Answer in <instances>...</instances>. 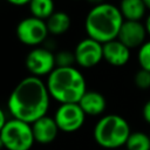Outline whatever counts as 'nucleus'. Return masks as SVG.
<instances>
[{"mask_svg": "<svg viewBox=\"0 0 150 150\" xmlns=\"http://www.w3.org/2000/svg\"><path fill=\"white\" fill-rule=\"evenodd\" d=\"M0 136L6 150H30L35 143L32 124L16 118L6 122Z\"/></svg>", "mask_w": 150, "mask_h": 150, "instance_id": "5", "label": "nucleus"}, {"mask_svg": "<svg viewBox=\"0 0 150 150\" xmlns=\"http://www.w3.org/2000/svg\"><path fill=\"white\" fill-rule=\"evenodd\" d=\"M7 1L14 6H25V5H29L32 0H7Z\"/></svg>", "mask_w": 150, "mask_h": 150, "instance_id": "22", "label": "nucleus"}, {"mask_svg": "<svg viewBox=\"0 0 150 150\" xmlns=\"http://www.w3.org/2000/svg\"><path fill=\"white\" fill-rule=\"evenodd\" d=\"M124 146L127 150H150V136L143 131H131Z\"/></svg>", "mask_w": 150, "mask_h": 150, "instance_id": "17", "label": "nucleus"}, {"mask_svg": "<svg viewBox=\"0 0 150 150\" xmlns=\"http://www.w3.org/2000/svg\"><path fill=\"white\" fill-rule=\"evenodd\" d=\"M88 2L93 4L94 6H97V5H101V4H103V2H104V0H88Z\"/></svg>", "mask_w": 150, "mask_h": 150, "instance_id": "25", "label": "nucleus"}, {"mask_svg": "<svg viewBox=\"0 0 150 150\" xmlns=\"http://www.w3.org/2000/svg\"><path fill=\"white\" fill-rule=\"evenodd\" d=\"M7 121H8V120H6V115H5L4 110L0 108V131L2 130V128L5 127V124H6Z\"/></svg>", "mask_w": 150, "mask_h": 150, "instance_id": "23", "label": "nucleus"}, {"mask_svg": "<svg viewBox=\"0 0 150 150\" xmlns=\"http://www.w3.org/2000/svg\"><path fill=\"white\" fill-rule=\"evenodd\" d=\"M46 86L50 97L60 104L79 103L87 91L86 79L75 67H56L47 76Z\"/></svg>", "mask_w": 150, "mask_h": 150, "instance_id": "3", "label": "nucleus"}, {"mask_svg": "<svg viewBox=\"0 0 150 150\" xmlns=\"http://www.w3.org/2000/svg\"><path fill=\"white\" fill-rule=\"evenodd\" d=\"M142 116L144 118V121L150 124V100H148L145 102V104L143 105V109H142Z\"/></svg>", "mask_w": 150, "mask_h": 150, "instance_id": "21", "label": "nucleus"}, {"mask_svg": "<svg viewBox=\"0 0 150 150\" xmlns=\"http://www.w3.org/2000/svg\"><path fill=\"white\" fill-rule=\"evenodd\" d=\"M28 6L30 9L32 16L45 20V21L55 12L53 0H32Z\"/></svg>", "mask_w": 150, "mask_h": 150, "instance_id": "16", "label": "nucleus"}, {"mask_svg": "<svg viewBox=\"0 0 150 150\" xmlns=\"http://www.w3.org/2000/svg\"><path fill=\"white\" fill-rule=\"evenodd\" d=\"M134 82L137 88L139 89H149L150 88V71L139 69L134 77Z\"/></svg>", "mask_w": 150, "mask_h": 150, "instance_id": "20", "label": "nucleus"}, {"mask_svg": "<svg viewBox=\"0 0 150 150\" xmlns=\"http://www.w3.org/2000/svg\"><path fill=\"white\" fill-rule=\"evenodd\" d=\"M103 59L114 67H122L130 59V49L115 39L103 43Z\"/></svg>", "mask_w": 150, "mask_h": 150, "instance_id": "12", "label": "nucleus"}, {"mask_svg": "<svg viewBox=\"0 0 150 150\" xmlns=\"http://www.w3.org/2000/svg\"><path fill=\"white\" fill-rule=\"evenodd\" d=\"M146 35L148 33L145 26L141 21L124 20L117 35V40H120L129 49H132L139 48L145 42Z\"/></svg>", "mask_w": 150, "mask_h": 150, "instance_id": "10", "label": "nucleus"}, {"mask_svg": "<svg viewBox=\"0 0 150 150\" xmlns=\"http://www.w3.org/2000/svg\"><path fill=\"white\" fill-rule=\"evenodd\" d=\"M32 130L35 142L40 144H49L54 142L60 131L54 117L48 115L32 123Z\"/></svg>", "mask_w": 150, "mask_h": 150, "instance_id": "11", "label": "nucleus"}, {"mask_svg": "<svg viewBox=\"0 0 150 150\" xmlns=\"http://www.w3.org/2000/svg\"><path fill=\"white\" fill-rule=\"evenodd\" d=\"M123 21L124 19L118 7L103 2L93 6L88 12L84 20V28L88 38L103 45L117 39Z\"/></svg>", "mask_w": 150, "mask_h": 150, "instance_id": "2", "label": "nucleus"}, {"mask_svg": "<svg viewBox=\"0 0 150 150\" xmlns=\"http://www.w3.org/2000/svg\"><path fill=\"white\" fill-rule=\"evenodd\" d=\"M50 95L46 83L36 76L22 79L9 94L7 107L12 118L29 124L47 115Z\"/></svg>", "mask_w": 150, "mask_h": 150, "instance_id": "1", "label": "nucleus"}, {"mask_svg": "<svg viewBox=\"0 0 150 150\" xmlns=\"http://www.w3.org/2000/svg\"><path fill=\"white\" fill-rule=\"evenodd\" d=\"M138 63L142 69L150 71V40L145 41L139 48H138Z\"/></svg>", "mask_w": 150, "mask_h": 150, "instance_id": "19", "label": "nucleus"}, {"mask_svg": "<svg viewBox=\"0 0 150 150\" xmlns=\"http://www.w3.org/2000/svg\"><path fill=\"white\" fill-rule=\"evenodd\" d=\"M25 64L27 70L36 77L49 75L55 68V54L47 48H33L26 56Z\"/></svg>", "mask_w": 150, "mask_h": 150, "instance_id": "8", "label": "nucleus"}, {"mask_svg": "<svg viewBox=\"0 0 150 150\" xmlns=\"http://www.w3.org/2000/svg\"><path fill=\"white\" fill-rule=\"evenodd\" d=\"M118 8L123 19L130 21H141L146 9L143 0H121Z\"/></svg>", "mask_w": 150, "mask_h": 150, "instance_id": "14", "label": "nucleus"}, {"mask_svg": "<svg viewBox=\"0 0 150 150\" xmlns=\"http://www.w3.org/2000/svg\"><path fill=\"white\" fill-rule=\"evenodd\" d=\"M131 134L127 120L116 114H109L101 117L94 127L95 142L109 150H118L125 145Z\"/></svg>", "mask_w": 150, "mask_h": 150, "instance_id": "4", "label": "nucleus"}, {"mask_svg": "<svg viewBox=\"0 0 150 150\" xmlns=\"http://www.w3.org/2000/svg\"><path fill=\"white\" fill-rule=\"evenodd\" d=\"M143 2H144V5H145L146 9H150V0H143Z\"/></svg>", "mask_w": 150, "mask_h": 150, "instance_id": "26", "label": "nucleus"}, {"mask_svg": "<svg viewBox=\"0 0 150 150\" xmlns=\"http://www.w3.org/2000/svg\"><path fill=\"white\" fill-rule=\"evenodd\" d=\"M15 33L21 43L26 46H38L47 39L49 32L45 20L28 16L18 23Z\"/></svg>", "mask_w": 150, "mask_h": 150, "instance_id": "6", "label": "nucleus"}, {"mask_svg": "<svg viewBox=\"0 0 150 150\" xmlns=\"http://www.w3.org/2000/svg\"><path fill=\"white\" fill-rule=\"evenodd\" d=\"M54 120L63 132H74L82 128L86 121V114L79 103L60 104L54 114Z\"/></svg>", "mask_w": 150, "mask_h": 150, "instance_id": "7", "label": "nucleus"}, {"mask_svg": "<svg viewBox=\"0 0 150 150\" xmlns=\"http://www.w3.org/2000/svg\"><path fill=\"white\" fill-rule=\"evenodd\" d=\"M118 150H127V149H118Z\"/></svg>", "mask_w": 150, "mask_h": 150, "instance_id": "28", "label": "nucleus"}, {"mask_svg": "<svg viewBox=\"0 0 150 150\" xmlns=\"http://www.w3.org/2000/svg\"><path fill=\"white\" fill-rule=\"evenodd\" d=\"M149 136H150V135H149Z\"/></svg>", "mask_w": 150, "mask_h": 150, "instance_id": "29", "label": "nucleus"}, {"mask_svg": "<svg viewBox=\"0 0 150 150\" xmlns=\"http://www.w3.org/2000/svg\"><path fill=\"white\" fill-rule=\"evenodd\" d=\"M144 26H145V29H146V33H148V35L150 36V14H149V15L146 16Z\"/></svg>", "mask_w": 150, "mask_h": 150, "instance_id": "24", "label": "nucleus"}, {"mask_svg": "<svg viewBox=\"0 0 150 150\" xmlns=\"http://www.w3.org/2000/svg\"><path fill=\"white\" fill-rule=\"evenodd\" d=\"M47 28L48 32L54 35H61L66 33L70 27V16L66 12L55 11L47 20Z\"/></svg>", "mask_w": 150, "mask_h": 150, "instance_id": "15", "label": "nucleus"}, {"mask_svg": "<svg viewBox=\"0 0 150 150\" xmlns=\"http://www.w3.org/2000/svg\"><path fill=\"white\" fill-rule=\"evenodd\" d=\"M4 148V144H2V139H1V136H0V150Z\"/></svg>", "mask_w": 150, "mask_h": 150, "instance_id": "27", "label": "nucleus"}, {"mask_svg": "<svg viewBox=\"0 0 150 150\" xmlns=\"http://www.w3.org/2000/svg\"><path fill=\"white\" fill-rule=\"evenodd\" d=\"M75 61L82 68H91L103 60V45L86 38L81 40L74 50Z\"/></svg>", "mask_w": 150, "mask_h": 150, "instance_id": "9", "label": "nucleus"}, {"mask_svg": "<svg viewBox=\"0 0 150 150\" xmlns=\"http://www.w3.org/2000/svg\"><path fill=\"white\" fill-rule=\"evenodd\" d=\"M79 105L81 107L86 116H98L105 110L107 102L101 93L87 90L79 101Z\"/></svg>", "mask_w": 150, "mask_h": 150, "instance_id": "13", "label": "nucleus"}, {"mask_svg": "<svg viewBox=\"0 0 150 150\" xmlns=\"http://www.w3.org/2000/svg\"><path fill=\"white\" fill-rule=\"evenodd\" d=\"M74 63H76L74 53H71L69 50H60L55 54V64H56V67H60V68L74 67Z\"/></svg>", "mask_w": 150, "mask_h": 150, "instance_id": "18", "label": "nucleus"}]
</instances>
